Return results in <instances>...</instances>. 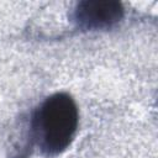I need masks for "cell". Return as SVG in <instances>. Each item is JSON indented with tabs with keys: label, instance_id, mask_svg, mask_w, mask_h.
Masks as SVG:
<instances>
[{
	"label": "cell",
	"instance_id": "6da1fadb",
	"mask_svg": "<svg viewBox=\"0 0 158 158\" xmlns=\"http://www.w3.org/2000/svg\"><path fill=\"white\" fill-rule=\"evenodd\" d=\"M79 125L75 100L67 93L49 95L31 120L32 136L44 156H58L73 142Z\"/></svg>",
	"mask_w": 158,
	"mask_h": 158
},
{
	"label": "cell",
	"instance_id": "7a4b0ae2",
	"mask_svg": "<svg viewBox=\"0 0 158 158\" xmlns=\"http://www.w3.org/2000/svg\"><path fill=\"white\" fill-rule=\"evenodd\" d=\"M123 16L122 4L115 0H84L77 4L73 14L77 26L84 31L112 28Z\"/></svg>",
	"mask_w": 158,
	"mask_h": 158
}]
</instances>
